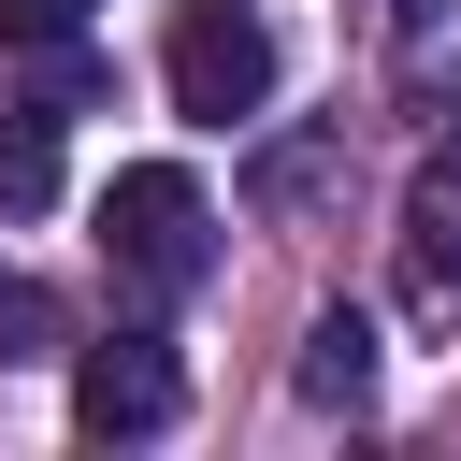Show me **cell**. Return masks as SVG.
Returning <instances> with one entry per match:
<instances>
[{
    "label": "cell",
    "instance_id": "6da1fadb",
    "mask_svg": "<svg viewBox=\"0 0 461 461\" xmlns=\"http://www.w3.org/2000/svg\"><path fill=\"white\" fill-rule=\"evenodd\" d=\"M101 259H115L144 303H187V288L216 274V202H202V173L130 158V173L101 187Z\"/></svg>",
    "mask_w": 461,
    "mask_h": 461
},
{
    "label": "cell",
    "instance_id": "7a4b0ae2",
    "mask_svg": "<svg viewBox=\"0 0 461 461\" xmlns=\"http://www.w3.org/2000/svg\"><path fill=\"white\" fill-rule=\"evenodd\" d=\"M158 72H173V115L230 130V115H259V101H274V14H259V0H173Z\"/></svg>",
    "mask_w": 461,
    "mask_h": 461
},
{
    "label": "cell",
    "instance_id": "3957f363",
    "mask_svg": "<svg viewBox=\"0 0 461 461\" xmlns=\"http://www.w3.org/2000/svg\"><path fill=\"white\" fill-rule=\"evenodd\" d=\"M173 418H187V375H173V346H158V331H101V346L72 360V432L144 447V432H173Z\"/></svg>",
    "mask_w": 461,
    "mask_h": 461
},
{
    "label": "cell",
    "instance_id": "277c9868",
    "mask_svg": "<svg viewBox=\"0 0 461 461\" xmlns=\"http://www.w3.org/2000/svg\"><path fill=\"white\" fill-rule=\"evenodd\" d=\"M403 303L418 317H447L461 303V130L418 158V187H403Z\"/></svg>",
    "mask_w": 461,
    "mask_h": 461
},
{
    "label": "cell",
    "instance_id": "5b68a950",
    "mask_svg": "<svg viewBox=\"0 0 461 461\" xmlns=\"http://www.w3.org/2000/svg\"><path fill=\"white\" fill-rule=\"evenodd\" d=\"M288 389H303V403H331V418H360V403H375V317H360V303H331V317L303 331Z\"/></svg>",
    "mask_w": 461,
    "mask_h": 461
},
{
    "label": "cell",
    "instance_id": "8992f818",
    "mask_svg": "<svg viewBox=\"0 0 461 461\" xmlns=\"http://www.w3.org/2000/svg\"><path fill=\"white\" fill-rule=\"evenodd\" d=\"M58 202V101H14L0 115V216H43Z\"/></svg>",
    "mask_w": 461,
    "mask_h": 461
},
{
    "label": "cell",
    "instance_id": "52a82bcc",
    "mask_svg": "<svg viewBox=\"0 0 461 461\" xmlns=\"http://www.w3.org/2000/svg\"><path fill=\"white\" fill-rule=\"evenodd\" d=\"M86 0H0V43H72Z\"/></svg>",
    "mask_w": 461,
    "mask_h": 461
},
{
    "label": "cell",
    "instance_id": "ba28073f",
    "mask_svg": "<svg viewBox=\"0 0 461 461\" xmlns=\"http://www.w3.org/2000/svg\"><path fill=\"white\" fill-rule=\"evenodd\" d=\"M0 288H14V274H0Z\"/></svg>",
    "mask_w": 461,
    "mask_h": 461
}]
</instances>
